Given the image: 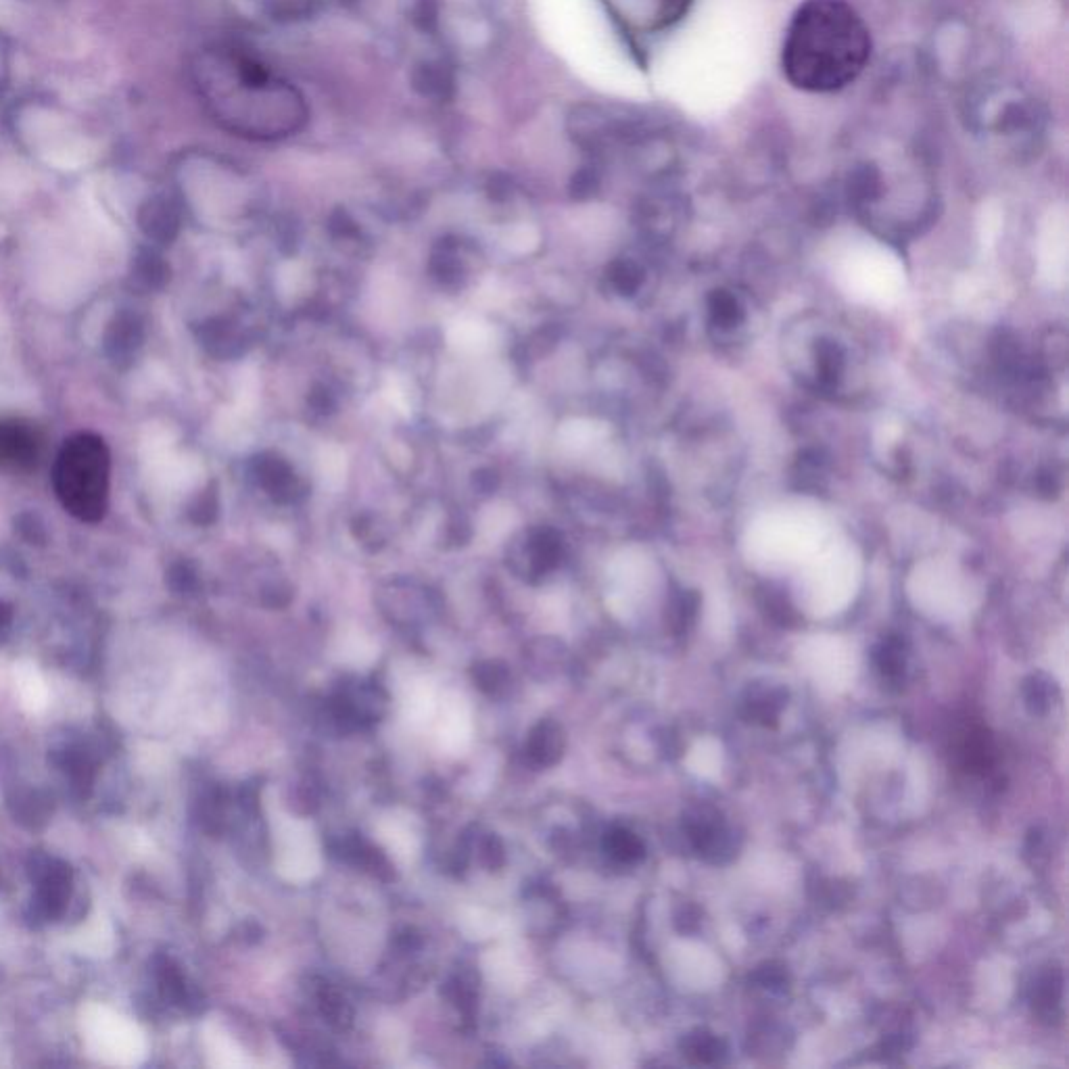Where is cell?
Wrapping results in <instances>:
<instances>
[{"label": "cell", "instance_id": "cell-18", "mask_svg": "<svg viewBox=\"0 0 1069 1069\" xmlns=\"http://www.w3.org/2000/svg\"><path fill=\"white\" fill-rule=\"evenodd\" d=\"M318 470H320L322 483L326 487L339 489L345 483V474H347V460H345L343 449L337 445L324 447L318 458Z\"/></svg>", "mask_w": 1069, "mask_h": 1069}, {"label": "cell", "instance_id": "cell-5", "mask_svg": "<svg viewBox=\"0 0 1069 1069\" xmlns=\"http://www.w3.org/2000/svg\"><path fill=\"white\" fill-rule=\"evenodd\" d=\"M566 748V735L560 723L556 721H541L537 723L525 744V752L529 763L537 769H548L560 763V758Z\"/></svg>", "mask_w": 1069, "mask_h": 1069}, {"label": "cell", "instance_id": "cell-25", "mask_svg": "<svg viewBox=\"0 0 1069 1069\" xmlns=\"http://www.w3.org/2000/svg\"><path fill=\"white\" fill-rule=\"evenodd\" d=\"M754 982L767 990H783V986L788 984V971L783 965L765 963L754 971Z\"/></svg>", "mask_w": 1069, "mask_h": 1069}, {"label": "cell", "instance_id": "cell-11", "mask_svg": "<svg viewBox=\"0 0 1069 1069\" xmlns=\"http://www.w3.org/2000/svg\"><path fill=\"white\" fill-rule=\"evenodd\" d=\"M414 88L429 99H449L454 92V76L451 71L439 63V61H426L414 69Z\"/></svg>", "mask_w": 1069, "mask_h": 1069}, {"label": "cell", "instance_id": "cell-20", "mask_svg": "<svg viewBox=\"0 0 1069 1069\" xmlns=\"http://www.w3.org/2000/svg\"><path fill=\"white\" fill-rule=\"evenodd\" d=\"M602 437V429L589 420H568L560 429V443L568 449H583Z\"/></svg>", "mask_w": 1069, "mask_h": 1069}, {"label": "cell", "instance_id": "cell-27", "mask_svg": "<svg viewBox=\"0 0 1069 1069\" xmlns=\"http://www.w3.org/2000/svg\"><path fill=\"white\" fill-rule=\"evenodd\" d=\"M539 243V236L533 228L520 226L508 236V247L516 253H531Z\"/></svg>", "mask_w": 1069, "mask_h": 1069}, {"label": "cell", "instance_id": "cell-7", "mask_svg": "<svg viewBox=\"0 0 1069 1069\" xmlns=\"http://www.w3.org/2000/svg\"><path fill=\"white\" fill-rule=\"evenodd\" d=\"M1063 999V973L1057 967L1044 969L1038 973L1032 990H1030V1005L1034 1015L1042 1019H1055L1061 1009Z\"/></svg>", "mask_w": 1069, "mask_h": 1069}, {"label": "cell", "instance_id": "cell-30", "mask_svg": "<svg viewBox=\"0 0 1069 1069\" xmlns=\"http://www.w3.org/2000/svg\"><path fill=\"white\" fill-rule=\"evenodd\" d=\"M500 295L502 293H500V289H497V284L495 282H487L485 287L481 289V293H479V299L485 305H497V303H500Z\"/></svg>", "mask_w": 1069, "mask_h": 1069}, {"label": "cell", "instance_id": "cell-9", "mask_svg": "<svg viewBox=\"0 0 1069 1069\" xmlns=\"http://www.w3.org/2000/svg\"><path fill=\"white\" fill-rule=\"evenodd\" d=\"M873 660H875V667L882 681L888 687H896V690H900L907 675V650L905 646H902V641L896 637L884 639L882 644L875 648Z\"/></svg>", "mask_w": 1069, "mask_h": 1069}, {"label": "cell", "instance_id": "cell-31", "mask_svg": "<svg viewBox=\"0 0 1069 1069\" xmlns=\"http://www.w3.org/2000/svg\"><path fill=\"white\" fill-rule=\"evenodd\" d=\"M341 3H345V5H353V3H358V0H341Z\"/></svg>", "mask_w": 1069, "mask_h": 1069}, {"label": "cell", "instance_id": "cell-17", "mask_svg": "<svg viewBox=\"0 0 1069 1069\" xmlns=\"http://www.w3.org/2000/svg\"><path fill=\"white\" fill-rule=\"evenodd\" d=\"M261 7L276 21H299L312 17L320 0H261Z\"/></svg>", "mask_w": 1069, "mask_h": 1069}, {"label": "cell", "instance_id": "cell-19", "mask_svg": "<svg viewBox=\"0 0 1069 1069\" xmlns=\"http://www.w3.org/2000/svg\"><path fill=\"white\" fill-rule=\"evenodd\" d=\"M510 681L512 677L506 671V667H502V664H497V662H485V664H479V667H474V683L479 685L481 692L489 696L506 694Z\"/></svg>", "mask_w": 1069, "mask_h": 1069}, {"label": "cell", "instance_id": "cell-16", "mask_svg": "<svg viewBox=\"0 0 1069 1069\" xmlns=\"http://www.w3.org/2000/svg\"><path fill=\"white\" fill-rule=\"evenodd\" d=\"M140 224L149 234L165 236L176 226V211L165 199H153L140 209Z\"/></svg>", "mask_w": 1069, "mask_h": 1069}, {"label": "cell", "instance_id": "cell-23", "mask_svg": "<svg viewBox=\"0 0 1069 1069\" xmlns=\"http://www.w3.org/2000/svg\"><path fill=\"white\" fill-rule=\"evenodd\" d=\"M512 512L508 508H489L483 516V533L487 539H500L512 529Z\"/></svg>", "mask_w": 1069, "mask_h": 1069}, {"label": "cell", "instance_id": "cell-14", "mask_svg": "<svg viewBox=\"0 0 1069 1069\" xmlns=\"http://www.w3.org/2000/svg\"><path fill=\"white\" fill-rule=\"evenodd\" d=\"M34 456L36 449L30 433L17 429V424H0V462L21 466L30 464Z\"/></svg>", "mask_w": 1069, "mask_h": 1069}, {"label": "cell", "instance_id": "cell-10", "mask_svg": "<svg viewBox=\"0 0 1069 1069\" xmlns=\"http://www.w3.org/2000/svg\"><path fill=\"white\" fill-rule=\"evenodd\" d=\"M681 1051L692 1063L717 1065L727 1055V1044L717 1034L698 1028L681 1040Z\"/></svg>", "mask_w": 1069, "mask_h": 1069}, {"label": "cell", "instance_id": "cell-13", "mask_svg": "<svg viewBox=\"0 0 1069 1069\" xmlns=\"http://www.w3.org/2000/svg\"><path fill=\"white\" fill-rule=\"evenodd\" d=\"M604 850L608 857L621 865H637L646 857V844L627 827H612L604 836Z\"/></svg>", "mask_w": 1069, "mask_h": 1069}, {"label": "cell", "instance_id": "cell-8", "mask_svg": "<svg viewBox=\"0 0 1069 1069\" xmlns=\"http://www.w3.org/2000/svg\"><path fill=\"white\" fill-rule=\"evenodd\" d=\"M619 3L623 7L627 0H619ZM690 5H692V0H641L633 19H639L641 26H644L646 30L656 32V30H664V28L673 26L675 21H679L687 13ZM629 7L631 5H627V9Z\"/></svg>", "mask_w": 1069, "mask_h": 1069}, {"label": "cell", "instance_id": "cell-28", "mask_svg": "<svg viewBox=\"0 0 1069 1069\" xmlns=\"http://www.w3.org/2000/svg\"><path fill=\"white\" fill-rule=\"evenodd\" d=\"M385 397L389 399L391 406L397 408L403 416H408V414H410V401H408L406 387H403L395 376L389 378V383H387V387H385Z\"/></svg>", "mask_w": 1069, "mask_h": 1069}, {"label": "cell", "instance_id": "cell-4", "mask_svg": "<svg viewBox=\"0 0 1069 1069\" xmlns=\"http://www.w3.org/2000/svg\"><path fill=\"white\" fill-rule=\"evenodd\" d=\"M957 758H959V765L967 773L978 775V777L990 775L996 767V760H999V756H996V744L992 740L990 731L982 725H973L965 729L957 744Z\"/></svg>", "mask_w": 1069, "mask_h": 1069}, {"label": "cell", "instance_id": "cell-24", "mask_svg": "<svg viewBox=\"0 0 1069 1069\" xmlns=\"http://www.w3.org/2000/svg\"><path fill=\"white\" fill-rule=\"evenodd\" d=\"M307 287V272L301 264H287L278 272V289L282 295H299Z\"/></svg>", "mask_w": 1069, "mask_h": 1069}, {"label": "cell", "instance_id": "cell-29", "mask_svg": "<svg viewBox=\"0 0 1069 1069\" xmlns=\"http://www.w3.org/2000/svg\"><path fill=\"white\" fill-rule=\"evenodd\" d=\"M481 854H483V861H485V865L489 869H497L504 863V846L495 836H489L481 844Z\"/></svg>", "mask_w": 1069, "mask_h": 1069}, {"label": "cell", "instance_id": "cell-21", "mask_svg": "<svg viewBox=\"0 0 1069 1069\" xmlns=\"http://www.w3.org/2000/svg\"><path fill=\"white\" fill-rule=\"evenodd\" d=\"M443 992L464 1015H472L474 1003H477V988H474L472 976H468V973H458V976H454L445 984Z\"/></svg>", "mask_w": 1069, "mask_h": 1069}, {"label": "cell", "instance_id": "cell-22", "mask_svg": "<svg viewBox=\"0 0 1069 1069\" xmlns=\"http://www.w3.org/2000/svg\"><path fill=\"white\" fill-rule=\"evenodd\" d=\"M1051 685L1053 683L1042 675H1034L1026 681L1024 696H1026V706L1032 715H1042V712H1047L1051 708V690H1053Z\"/></svg>", "mask_w": 1069, "mask_h": 1069}, {"label": "cell", "instance_id": "cell-1", "mask_svg": "<svg viewBox=\"0 0 1069 1069\" xmlns=\"http://www.w3.org/2000/svg\"><path fill=\"white\" fill-rule=\"evenodd\" d=\"M871 57V36L846 0H806L783 42V74L800 90L836 92L857 80Z\"/></svg>", "mask_w": 1069, "mask_h": 1069}, {"label": "cell", "instance_id": "cell-3", "mask_svg": "<svg viewBox=\"0 0 1069 1069\" xmlns=\"http://www.w3.org/2000/svg\"><path fill=\"white\" fill-rule=\"evenodd\" d=\"M685 836L692 848L712 863H725L733 857L735 846L729 827L725 825L721 813L708 804L694 806L683 817Z\"/></svg>", "mask_w": 1069, "mask_h": 1069}, {"label": "cell", "instance_id": "cell-2", "mask_svg": "<svg viewBox=\"0 0 1069 1069\" xmlns=\"http://www.w3.org/2000/svg\"><path fill=\"white\" fill-rule=\"evenodd\" d=\"M111 456L105 441L80 433L65 441L59 451L53 487L63 508L84 522H99L109 504Z\"/></svg>", "mask_w": 1069, "mask_h": 1069}, {"label": "cell", "instance_id": "cell-26", "mask_svg": "<svg viewBox=\"0 0 1069 1069\" xmlns=\"http://www.w3.org/2000/svg\"><path fill=\"white\" fill-rule=\"evenodd\" d=\"M414 21L422 30H435L439 23V5L437 0H416Z\"/></svg>", "mask_w": 1069, "mask_h": 1069}, {"label": "cell", "instance_id": "cell-6", "mask_svg": "<svg viewBox=\"0 0 1069 1069\" xmlns=\"http://www.w3.org/2000/svg\"><path fill=\"white\" fill-rule=\"evenodd\" d=\"M786 704H788V692L783 690V687L754 683L744 694L742 712H744V717L752 723H758L763 727H775L779 712Z\"/></svg>", "mask_w": 1069, "mask_h": 1069}, {"label": "cell", "instance_id": "cell-15", "mask_svg": "<svg viewBox=\"0 0 1069 1069\" xmlns=\"http://www.w3.org/2000/svg\"><path fill=\"white\" fill-rule=\"evenodd\" d=\"M316 1001L322 1017L328 1021L332 1028L347 1030L353 1021V1009L345 996L330 984H322L316 992Z\"/></svg>", "mask_w": 1069, "mask_h": 1069}, {"label": "cell", "instance_id": "cell-12", "mask_svg": "<svg viewBox=\"0 0 1069 1069\" xmlns=\"http://www.w3.org/2000/svg\"><path fill=\"white\" fill-rule=\"evenodd\" d=\"M447 343L464 353H481L491 345V330L481 320L462 318L447 328Z\"/></svg>", "mask_w": 1069, "mask_h": 1069}]
</instances>
